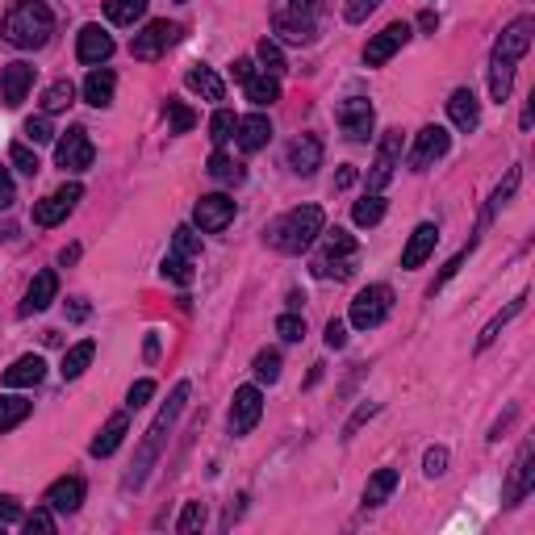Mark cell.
I'll list each match as a JSON object with an SVG mask.
<instances>
[{"label":"cell","instance_id":"cell-1","mask_svg":"<svg viewBox=\"0 0 535 535\" xmlns=\"http://www.w3.org/2000/svg\"><path fill=\"white\" fill-rule=\"evenodd\" d=\"M184 402H189V381H180V385L172 389L168 406L159 410V418L147 426V439H142V447H139V460H134V468H130V473H126V481H121L126 489H139L142 481H147L151 465H155V460H159V452H163V439H168L172 423H176V418L184 414Z\"/></svg>","mask_w":535,"mask_h":535},{"label":"cell","instance_id":"cell-2","mask_svg":"<svg viewBox=\"0 0 535 535\" xmlns=\"http://www.w3.org/2000/svg\"><path fill=\"white\" fill-rule=\"evenodd\" d=\"M55 34V13L42 0H13V9L5 13V42L17 50L47 47Z\"/></svg>","mask_w":535,"mask_h":535},{"label":"cell","instance_id":"cell-3","mask_svg":"<svg viewBox=\"0 0 535 535\" xmlns=\"http://www.w3.org/2000/svg\"><path fill=\"white\" fill-rule=\"evenodd\" d=\"M322 230H327V214L318 205H298L268 226V243L277 251H285V256H301Z\"/></svg>","mask_w":535,"mask_h":535},{"label":"cell","instance_id":"cell-4","mask_svg":"<svg viewBox=\"0 0 535 535\" xmlns=\"http://www.w3.org/2000/svg\"><path fill=\"white\" fill-rule=\"evenodd\" d=\"M327 235V243H322V251L314 256V264H309V272L322 280H347L351 272H356V259H360V247H356V238L347 235V230H322Z\"/></svg>","mask_w":535,"mask_h":535},{"label":"cell","instance_id":"cell-5","mask_svg":"<svg viewBox=\"0 0 535 535\" xmlns=\"http://www.w3.org/2000/svg\"><path fill=\"white\" fill-rule=\"evenodd\" d=\"M318 9H322V0H277L272 26H277V34H285L288 42H309L314 38Z\"/></svg>","mask_w":535,"mask_h":535},{"label":"cell","instance_id":"cell-6","mask_svg":"<svg viewBox=\"0 0 535 535\" xmlns=\"http://www.w3.org/2000/svg\"><path fill=\"white\" fill-rule=\"evenodd\" d=\"M389 309H393V288L389 285H368L364 293H356V301H351V327L356 330L381 327V322L389 318Z\"/></svg>","mask_w":535,"mask_h":535},{"label":"cell","instance_id":"cell-7","mask_svg":"<svg viewBox=\"0 0 535 535\" xmlns=\"http://www.w3.org/2000/svg\"><path fill=\"white\" fill-rule=\"evenodd\" d=\"M92 159H97V151H92V139L84 126H71L59 139V147H55V163L63 172H89Z\"/></svg>","mask_w":535,"mask_h":535},{"label":"cell","instance_id":"cell-8","mask_svg":"<svg viewBox=\"0 0 535 535\" xmlns=\"http://www.w3.org/2000/svg\"><path fill=\"white\" fill-rule=\"evenodd\" d=\"M176 38H180L176 21H147V30L134 34V42H130V55L142 59V63H151V59H159V55H163Z\"/></svg>","mask_w":535,"mask_h":535},{"label":"cell","instance_id":"cell-9","mask_svg":"<svg viewBox=\"0 0 535 535\" xmlns=\"http://www.w3.org/2000/svg\"><path fill=\"white\" fill-rule=\"evenodd\" d=\"M397 159H402V130H385V139L377 147V159H372V168H368V189L381 193L393 180L397 172Z\"/></svg>","mask_w":535,"mask_h":535},{"label":"cell","instance_id":"cell-10","mask_svg":"<svg viewBox=\"0 0 535 535\" xmlns=\"http://www.w3.org/2000/svg\"><path fill=\"white\" fill-rule=\"evenodd\" d=\"M264 414V397H259L256 385L235 389V402H230V435H251Z\"/></svg>","mask_w":535,"mask_h":535},{"label":"cell","instance_id":"cell-11","mask_svg":"<svg viewBox=\"0 0 535 535\" xmlns=\"http://www.w3.org/2000/svg\"><path fill=\"white\" fill-rule=\"evenodd\" d=\"M372 126H377V113H372V105H368L364 97H347L343 105H339V130H343L351 142H368Z\"/></svg>","mask_w":535,"mask_h":535},{"label":"cell","instance_id":"cell-12","mask_svg":"<svg viewBox=\"0 0 535 535\" xmlns=\"http://www.w3.org/2000/svg\"><path fill=\"white\" fill-rule=\"evenodd\" d=\"M193 222H197L205 235H218V230H226L230 222H235V201H230L226 193H209V197L197 201V209H193Z\"/></svg>","mask_w":535,"mask_h":535},{"label":"cell","instance_id":"cell-13","mask_svg":"<svg viewBox=\"0 0 535 535\" xmlns=\"http://www.w3.org/2000/svg\"><path fill=\"white\" fill-rule=\"evenodd\" d=\"M447 147H452V134H447L444 126H423L418 130V139H414V151H410V168L414 172L431 168L435 159L447 155Z\"/></svg>","mask_w":535,"mask_h":535},{"label":"cell","instance_id":"cell-14","mask_svg":"<svg viewBox=\"0 0 535 535\" xmlns=\"http://www.w3.org/2000/svg\"><path fill=\"white\" fill-rule=\"evenodd\" d=\"M406 38H410V26H406V21H393V26H385V30H381L377 38L364 47V63H368V68H381V63H389L397 50L406 47Z\"/></svg>","mask_w":535,"mask_h":535},{"label":"cell","instance_id":"cell-15","mask_svg":"<svg viewBox=\"0 0 535 535\" xmlns=\"http://www.w3.org/2000/svg\"><path fill=\"white\" fill-rule=\"evenodd\" d=\"M79 197H84V189H79V184H63L59 193H50L47 201H38V205H34V222H38V226H59L71 209H76Z\"/></svg>","mask_w":535,"mask_h":535},{"label":"cell","instance_id":"cell-16","mask_svg":"<svg viewBox=\"0 0 535 535\" xmlns=\"http://www.w3.org/2000/svg\"><path fill=\"white\" fill-rule=\"evenodd\" d=\"M531 34H535V21L531 17H519V21H510L502 30V38L494 42V55L498 59H523L527 50H531Z\"/></svg>","mask_w":535,"mask_h":535},{"label":"cell","instance_id":"cell-17","mask_svg":"<svg viewBox=\"0 0 535 535\" xmlns=\"http://www.w3.org/2000/svg\"><path fill=\"white\" fill-rule=\"evenodd\" d=\"M55 298H59V277H55V272L47 268V272H38V277L30 280V288H26V301L17 306V314H21V318L42 314V309H47Z\"/></svg>","mask_w":535,"mask_h":535},{"label":"cell","instance_id":"cell-18","mask_svg":"<svg viewBox=\"0 0 535 535\" xmlns=\"http://www.w3.org/2000/svg\"><path fill=\"white\" fill-rule=\"evenodd\" d=\"M30 89H34V68L30 63H9V68L0 71V100H5L9 110H17Z\"/></svg>","mask_w":535,"mask_h":535},{"label":"cell","instance_id":"cell-19","mask_svg":"<svg viewBox=\"0 0 535 535\" xmlns=\"http://www.w3.org/2000/svg\"><path fill=\"white\" fill-rule=\"evenodd\" d=\"M113 55V38L100 26H84L76 38V59L79 63H92V68H100V63Z\"/></svg>","mask_w":535,"mask_h":535},{"label":"cell","instance_id":"cell-20","mask_svg":"<svg viewBox=\"0 0 535 535\" xmlns=\"http://www.w3.org/2000/svg\"><path fill=\"white\" fill-rule=\"evenodd\" d=\"M288 168L298 172V176H314V172L322 168V139H318V134L293 139V147H288Z\"/></svg>","mask_w":535,"mask_h":535},{"label":"cell","instance_id":"cell-21","mask_svg":"<svg viewBox=\"0 0 535 535\" xmlns=\"http://www.w3.org/2000/svg\"><path fill=\"white\" fill-rule=\"evenodd\" d=\"M79 502H84V481H79V477H59V481L47 489V506L59 510V515H76Z\"/></svg>","mask_w":535,"mask_h":535},{"label":"cell","instance_id":"cell-22","mask_svg":"<svg viewBox=\"0 0 535 535\" xmlns=\"http://www.w3.org/2000/svg\"><path fill=\"white\" fill-rule=\"evenodd\" d=\"M235 139H238V151H259L268 147V139H272V121L264 118V113H251V118H238L235 121Z\"/></svg>","mask_w":535,"mask_h":535},{"label":"cell","instance_id":"cell-23","mask_svg":"<svg viewBox=\"0 0 535 535\" xmlns=\"http://www.w3.org/2000/svg\"><path fill=\"white\" fill-rule=\"evenodd\" d=\"M435 243H439L435 222H423V226H414V235H410L406 251H402V268H423L426 256L435 251Z\"/></svg>","mask_w":535,"mask_h":535},{"label":"cell","instance_id":"cell-24","mask_svg":"<svg viewBox=\"0 0 535 535\" xmlns=\"http://www.w3.org/2000/svg\"><path fill=\"white\" fill-rule=\"evenodd\" d=\"M447 118H452V126L456 130H477V121H481V105H477L473 89H456L452 97H447Z\"/></svg>","mask_w":535,"mask_h":535},{"label":"cell","instance_id":"cell-25","mask_svg":"<svg viewBox=\"0 0 535 535\" xmlns=\"http://www.w3.org/2000/svg\"><path fill=\"white\" fill-rule=\"evenodd\" d=\"M47 377V360L42 356H21V360H13L9 368H5V385L9 389H26V385H38V381Z\"/></svg>","mask_w":535,"mask_h":535},{"label":"cell","instance_id":"cell-26","mask_svg":"<svg viewBox=\"0 0 535 535\" xmlns=\"http://www.w3.org/2000/svg\"><path fill=\"white\" fill-rule=\"evenodd\" d=\"M113 89H118V76L110 68H92L89 79H84V100L105 110V105H113Z\"/></svg>","mask_w":535,"mask_h":535},{"label":"cell","instance_id":"cell-27","mask_svg":"<svg viewBox=\"0 0 535 535\" xmlns=\"http://www.w3.org/2000/svg\"><path fill=\"white\" fill-rule=\"evenodd\" d=\"M126 431H130L126 414H113L110 423L100 426V435L92 439V447H89V452H92V456H97V460H100V456H113V452H118V447H121V439H126Z\"/></svg>","mask_w":535,"mask_h":535},{"label":"cell","instance_id":"cell-28","mask_svg":"<svg viewBox=\"0 0 535 535\" xmlns=\"http://www.w3.org/2000/svg\"><path fill=\"white\" fill-rule=\"evenodd\" d=\"M184 84H189L193 92H201L205 100H226V84H222V79H218V71H214V68H205V63L189 68Z\"/></svg>","mask_w":535,"mask_h":535},{"label":"cell","instance_id":"cell-29","mask_svg":"<svg viewBox=\"0 0 535 535\" xmlns=\"http://www.w3.org/2000/svg\"><path fill=\"white\" fill-rule=\"evenodd\" d=\"M535 481V468H531V444H523V452H519L515 460V481H510V489H506V506H519L527 498V489H531Z\"/></svg>","mask_w":535,"mask_h":535},{"label":"cell","instance_id":"cell-30","mask_svg":"<svg viewBox=\"0 0 535 535\" xmlns=\"http://www.w3.org/2000/svg\"><path fill=\"white\" fill-rule=\"evenodd\" d=\"M243 89H247L251 105H272V100H280V79L272 76V71H251V79Z\"/></svg>","mask_w":535,"mask_h":535},{"label":"cell","instance_id":"cell-31","mask_svg":"<svg viewBox=\"0 0 535 535\" xmlns=\"http://www.w3.org/2000/svg\"><path fill=\"white\" fill-rule=\"evenodd\" d=\"M92 356H97V343H92V339H84V343H76V347H71L68 356H63V368H59V372H63V381H76L79 372H84V368L92 364Z\"/></svg>","mask_w":535,"mask_h":535},{"label":"cell","instance_id":"cell-32","mask_svg":"<svg viewBox=\"0 0 535 535\" xmlns=\"http://www.w3.org/2000/svg\"><path fill=\"white\" fill-rule=\"evenodd\" d=\"M393 489H397V468H381V473H372L368 477V486H364V506H381Z\"/></svg>","mask_w":535,"mask_h":535},{"label":"cell","instance_id":"cell-33","mask_svg":"<svg viewBox=\"0 0 535 535\" xmlns=\"http://www.w3.org/2000/svg\"><path fill=\"white\" fill-rule=\"evenodd\" d=\"M510 84H515V63L498 59V55H494V63H489V97L506 100V97H510Z\"/></svg>","mask_w":535,"mask_h":535},{"label":"cell","instance_id":"cell-34","mask_svg":"<svg viewBox=\"0 0 535 535\" xmlns=\"http://www.w3.org/2000/svg\"><path fill=\"white\" fill-rule=\"evenodd\" d=\"M209 176L218 180V184H243L247 172H243V163H235L226 151H214V155H209Z\"/></svg>","mask_w":535,"mask_h":535},{"label":"cell","instance_id":"cell-35","mask_svg":"<svg viewBox=\"0 0 535 535\" xmlns=\"http://www.w3.org/2000/svg\"><path fill=\"white\" fill-rule=\"evenodd\" d=\"M147 13V0H105V17L113 26H134Z\"/></svg>","mask_w":535,"mask_h":535},{"label":"cell","instance_id":"cell-36","mask_svg":"<svg viewBox=\"0 0 535 535\" xmlns=\"http://www.w3.org/2000/svg\"><path fill=\"white\" fill-rule=\"evenodd\" d=\"M351 218H356V226H377V222L385 218V197H381V193H368L364 201H356Z\"/></svg>","mask_w":535,"mask_h":535},{"label":"cell","instance_id":"cell-37","mask_svg":"<svg viewBox=\"0 0 535 535\" xmlns=\"http://www.w3.org/2000/svg\"><path fill=\"white\" fill-rule=\"evenodd\" d=\"M30 402L26 397H0V431H13L17 423H26L30 418Z\"/></svg>","mask_w":535,"mask_h":535},{"label":"cell","instance_id":"cell-38","mask_svg":"<svg viewBox=\"0 0 535 535\" xmlns=\"http://www.w3.org/2000/svg\"><path fill=\"white\" fill-rule=\"evenodd\" d=\"M71 97H76V89H71V79H55L47 92H42V113H59L71 105Z\"/></svg>","mask_w":535,"mask_h":535},{"label":"cell","instance_id":"cell-39","mask_svg":"<svg viewBox=\"0 0 535 535\" xmlns=\"http://www.w3.org/2000/svg\"><path fill=\"white\" fill-rule=\"evenodd\" d=\"M523 306H527V298H515V301H510V306H506L498 318H489V327L481 330V339H477V347H489V343H494V339H498V330H502L506 322H510V318H519V314H523Z\"/></svg>","mask_w":535,"mask_h":535},{"label":"cell","instance_id":"cell-40","mask_svg":"<svg viewBox=\"0 0 535 535\" xmlns=\"http://www.w3.org/2000/svg\"><path fill=\"white\" fill-rule=\"evenodd\" d=\"M172 251L197 264V259H201V238L193 235V226H176V235H172Z\"/></svg>","mask_w":535,"mask_h":535},{"label":"cell","instance_id":"cell-41","mask_svg":"<svg viewBox=\"0 0 535 535\" xmlns=\"http://www.w3.org/2000/svg\"><path fill=\"white\" fill-rule=\"evenodd\" d=\"M168 118H172V134H189L197 126V113L184 105V100H168Z\"/></svg>","mask_w":535,"mask_h":535},{"label":"cell","instance_id":"cell-42","mask_svg":"<svg viewBox=\"0 0 535 535\" xmlns=\"http://www.w3.org/2000/svg\"><path fill=\"white\" fill-rule=\"evenodd\" d=\"M163 277L176 280V285H193V259H184V256L172 251V256L163 259Z\"/></svg>","mask_w":535,"mask_h":535},{"label":"cell","instance_id":"cell-43","mask_svg":"<svg viewBox=\"0 0 535 535\" xmlns=\"http://www.w3.org/2000/svg\"><path fill=\"white\" fill-rule=\"evenodd\" d=\"M277 335L285 339V343H301V339H306V318L280 314V318H277Z\"/></svg>","mask_w":535,"mask_h":535},{"label":"cell","instance_id":"cell-44","mask_svg":"<svg viewBox=\"0 0 535 535\" xmlns=\"http://www.w3.org/2000/svg\"><path fill=\"white\" fill-rule=\"evenodd\" d=\"M519 176H523V172H519V168H510V176H506V184H498L494 201H489V209H486V222H489V218H494V214H498V209H502V205H506V201L515 197V189H519Z\"/></svg>","mask_w":535,"mask_h":535},{"label":"cell","instance_id":"cell-45","mask_svg":"<svg viewBox=\"0 0 535 535\" xmlns=\"http://www.w3.org/2000/svg\"><path fill=\"white\" fill-rule=\"evenodd\" d=\"M256 55H259V63H264V71H272V76H280V71H285V55H280V47L272 38L259 42Z\"/></svg>","mask_w":535,"mask_h":535},{"label":"cell","instance_id":"cell-46","mask_svg":"<svg viewBox=\"0 0 535 535\" xmlns=\"http://www.w3.org/2000/svg\"><path fill=\"white\" fill-rule=\"evenodd\" d=\"M251 368H256V377L268 381V385H277V381H280V356H277V351H259Z\"/></svg>","mask_w":535,"mask_h":535},{"label":"cell","instance_id":"cell-47","mask_svg":"<svg viewBox=\"0 0 535 535\" xmlns=\"http://www.w3.org/2000/svg\"><path fill=\"white\" fill-rule=\"evenodd\" d=\"M9 159H13V168H21L26 176H38V168H42L38 155H34L26 142H13V147H9Z\"/></svg>","mask_w":535,"mask_h":535},{"label":"cell","instance_id":"cell-48","mask_svg":"<svg viewBox=\"0 0 535 535\" xmlns=\"http://www.w3.org/2000/svg\"><path fill=\"white\" fill-rule=\"evenodd\" d=\"M26 139L34 142V147H42V142L55 139V126H50V113H38V118L26 121Z\"/></svg>","mask_w":535,"mask_h":535},{"label":"cell","instance_id":"cell-49","mask_svg":"<svg viewBox=\"0 0 535 535\" xmlns=\"http://www.w3.org/2000/svg\"><path fill=\"white\" fill-rule=\"evenodd\" d=\"M235 121L238 118L230 110H218L214 118H209V139H214V142H226L230 134H235Z\"/></svg>","mask_w":535,"mask_h":535},{"label":"cell","instance_id":"cell-50","mask_svg":"<svg viewBox=\"0 0 535 535\" xmlns=\"http://www.w3.org/2000/svg\"><path fill=\"white\" fill-rule=\"evenodd\" d=\"M197 527H205V506L189 502V506H184V515H180V523H176V531L189 535V531H197Z\"/></svg>","mask_w":535,"mask_h":535},{"label":"cell","instance_id":"cell-51","mask_svg":"<svg viewBox=\"0 0 535 535\" xmlns=\"http://www.w3.org/2000/svg\"><path fill=\"white\" fill-rule=\"evenodd\" d=\"M423 473H426V477H444V473H447V447H426Z\"/></svg>","mask_w":535,"mask_h":535},{"label":"cell","instance_id":"cell-52","mask_svg":"<svg viewBox=\"0 0 535 535\" xmlns=\"http://www.w3.org/2000/svg\"><path fill=\"white\" fill-rule=\"evenodd\" d=\"M151 397H155V381H134V385H130V393H126V406L139 410V406H147Z\"/></svg>","mask_w":535,"mask_h":535},{"label":"cell","instance_id":"cell-53","mask_svg":"<svg viewBox=\"0 0 535 535\" xmlns=\"http://www.w3.org/2000/svg\"><path fill=\"white\" fill-rule=\"evenodd\" d=\"M26 531H38V535H55V515H50V506L47 510H34L30 519H26Z\"/></svg>","mask_w":535,"mask_h":535},{"label":"cell","instance_id":"cell-54","mask_svg":"<svg viewBox=\"0 0 535 535\" xmlns=\"http://www.w3.org/2000/svg\"><path fill=\"white\" fill-rule=\"evenodd\" d=\"M377 5H381V0H347V5H343V17L347 21H364L368 13L377 9Z\"/></svg>","mask_w":535,"mask_h":535},{"label":"cell","instance_id":"cell-55","mask_svg":"<svg viewBox=\"0 0 535 535\" xmlns=\"http://www.w3.org/2000/svg\"><path fill=\"white\" fill-rule=\"evenodd\" d=\"M17 519H21V506H17V498L0 494V527H5V523H17Z\"/></svg>","mask_w":535,"mask_h":535},{"label":"cell","instance_id":"cell-56","mask_svg":"<svg viewBox=\"0 0 535 535\" xmlns=\"http://www.w3.org/2000/svg\"><path fill=\"white\" fill-rule=\"evenodd\" d=\"M372 414H377V402H368V406H360V410H356V418H351V423L343 426V435L351 439V435H356V431H360V423H368V418H372Z\"/></svg>","mask_w":535,"mask_h":535},{"label":"cell","instance_id":"cell-57","mask_svg":"<svg viewBox=\"0 0 535 535\" xmlns=\"http://www.w3.org/2000/svg\"><path fill=\"white\" fill-rule=\"evenodd\" d=\"M347 343V327L339 322V318H330L327 322V347H343Z\"/></svg>","mask_w":535,"mask_h":535},{"label":"cell","instance_id":"cell-58","mask_svg":"<svg viewBox=\"0 0 535 535\" xmlns=\"http://www.w3.org/2000/svg\"><path fill=\"white\" fill-rule=\"evenodd\" d=\"M13 205V180H9V172L0 168V209H9Z\"/></svg>","mask_w":535,"mask_h":535},{"label":"cell","instance_id":"cell-59","mask_svg":"<svg viewBox=\"0 0 535 535\" xmlns=\"http://www.w3.org/2000/svg\"><path fill=\"white\" fill-rule=\"evenodd\" d=\"M230 71H235V79H238V84H247V79H251V71H256V63H251V59H235V63H230Z\"/></svg>","mask_w":535,"mask_h":535},{"label":"cell","instance_id":"cell-60","mask_svg":"<svg viewBox=\"0 0 535 535\" xmlns=\"http://www.w3.org/2000/svg\"><path fill=\"white\" fill-rule=\"evenodd\" d=\"M351 184H356V168H339L335 189H351Z\"/></svg>","mask_w":535,"mask_h":535},{"label":"cell","instance_id":"cell-61","mask_svg":"<svg viewBox=\"0 0 535 535\" xmlns=\"http://www.w3.org/2000/svg\"><path fill=\"white\" fill-rule=\"evenodd\" d=\"M435 26H439V17H435V13H431V9H426V13H423V17H418V30H426V34H435Z\"/></svg>","mask_w":535,"mask_h":535},{"label":"cell","instance_id":"cell-62","mask_svg":"<svg viewBox=\"0 0 535 535\" xmlns=\"http://www.w3.org/2000/svg\"><path fill=\"white\" fill-rule=\"evenodd\" d=\"M71 318H76V322H79V318H89V306H84V301H71Z\"/></svg>","mask_w":535,"mask_h":535},{"label":"cell","instance_id":"cell-63","mask_svg":"<svg viewBox=\"0 0 535 535\" xmlns=\"http://www.w3.org/2000/svg\"><path fill=\"white\" fill-rule=\"evenodd\" d=\"M63 264H76V259H79V247H63Z\"/></svg>","mask_w":535,"mask_h":535}]
</instances>
